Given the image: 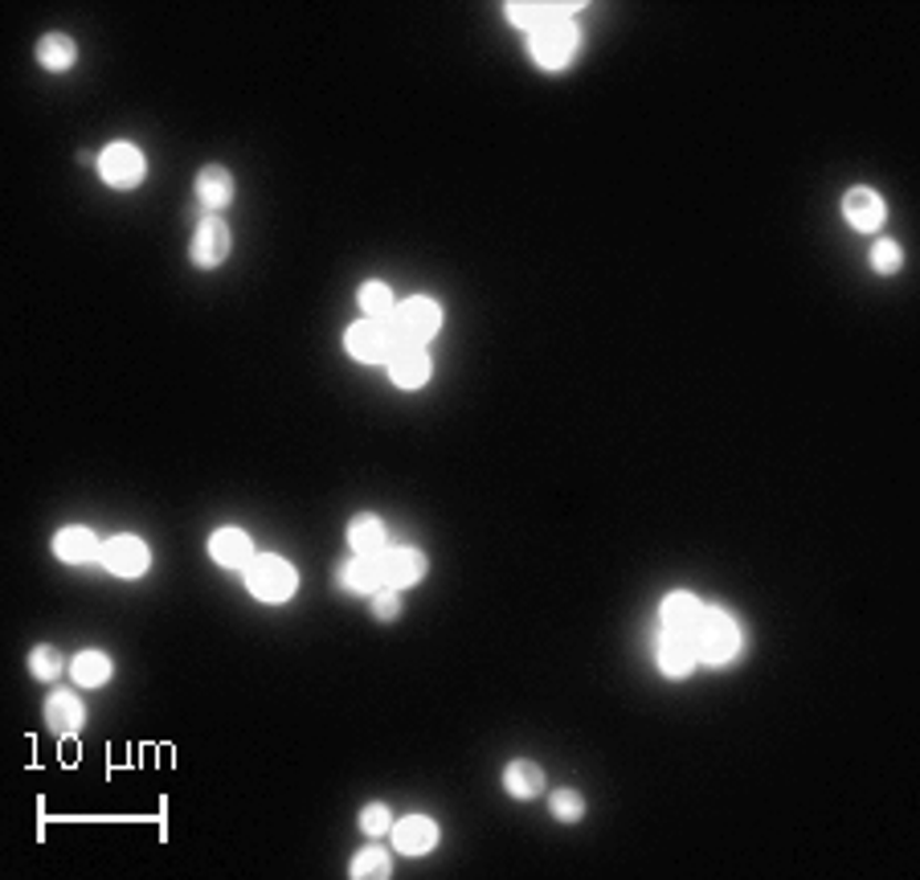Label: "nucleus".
<instances>
[{
    "label": "nucleus",
    "instance_id": "obj_1",
    "mask_svg": "<svg viewBox=\"0 0 920 880\" xmlns=\"http://www.w3.org/2000/svg\"><path fill=\"white\" fill-rule=\"evenodd\" d=\"M691 643H696V655L708 660V664H717V667L732 664L736 651H741V627H736V619H732L729 610L708 607L700 627L691 631Z\"/></svg>",
    "mask_w": 920,
    "mask_h": 880
},
{
    "label": "nucleus",
    "instance_id": "obj_2",
    "mask_svg": "<svg viewBox=\"0 0 920 880\" xmlns=\"http://www.w3.org/2000/svg\"><path fill=\"white\" fill-rule=\"evenodd\" d=\"M245 586H250V594L258 602H291L299 590V573L286 557L266 553L245 566Z\"/></svg>",
    "mask_w": 920,
    "mask_h": 880
},
{
    "label": "nucleus",
    "instance_id": "obj_3",
    "mask_svg": "<svg viewBox=\"0 0 920 880\" xmlns=\"http://www.w3.org/2000/svg\"><path fill=\"white\" fill-rule=\"evenodd\" d=\"M573 54H577V25L565 13L548 17L544 25L532 29V58H536V66L565 70Z\"/></svg>",
    "mask_w": 920,
    "mask_h": 880
},
{
    "label": "nucleus",
    "instance_id": "obj_4",
    "mask_svg": "<svg viewBox=\"0 0 920 880\" xmlns=\"http://www.w3.org/2000/svg\"><path fill=\"white\" fill-rule=\"evenodd\" d=\"M98 176L107 180L111 189H139L144 176H148V161H144V152H139L136 144L115 139V144H107L103 156H98Z\"/></svg>",
    "mask_w": 920,
    "mask_h": 880
},
{
    "label": "nucleus",
    "instance_id": "obj_5",
    "mask_svg": "<svg viewBox=\"0 0 920 880\" xmlns=\"http://www.w3.org/2000/svg\"><path fill=\"white\" fill-rule=\"evenodd\" d=\"M344 344H348V356L365 361V365H380V361H389L401 340H397L389 320H356L344 332Z\"/></svg>",
    "mask_w": 920,
    "mask_h": 880
},
{
    "label": "nucleus",
    "instance_id": "obj_6",
    "mask_svg": "<svg viewBox=\"0 0 920 880\" xmlns=\"http://www.w3.org/2000/svg\"><path fill=\"white\" fill-rule=\"evenodd\" d=\"M389 324H393V332H397L401 344H426V340L442 328V308L426 296H414V299H406L397 312H393Z\"/></svg>",
    "mask_w": 920,
    "mask_h": 880
},
{
    "label": "nucleus",
    "instance_id": "obj_7",
    "mask_svg": "<svg viewBox=\"0 0 920 880\" xmlns=\"http://www.w3.org/2000/svg\"><path fill=\"white\" fill-rule=\"evenodd\" d=\"M230 246H233L230 226H226V221H221L217 214L201 217V221H197V230H192V246H189L192 267H201V271H213V267H221V262L230 258Z\"/></svg>",
    "mask_w": 920,
    "mask_h": 880
},
{
    "label": "nucleus",
    "instance_id": "obj_8",
    "mask_svg": "<svg viewBox=\"0 0 920 880\" xmlns=\"http://www.w3.org/2000/svg\"><path fill=\"white\" fill-rule=\"evenodd\" d=\"M380 582L393 586V590H406V586H418L426 578V553L414 549V545H389L385 553L377 557Z\"/></svg>",
    "mask_w": 920,
    "mask_h": 880
},
{
    "label": "nucleus",
    "instance_id": "obj_9",
    "mask_svg": "<svg viewBox=\"0 0 920 880\" xmlns=\"http://www.w3.org/2000/svg\"><path fill=\"white\" fill-rule=\"evenodd\" d=\"M103 566L115 573V578H144L151 566V553L148 545L139 541V537H111L107 545H103Z\"/></svg>",
    "mask_w": 920,
    "mask_h": 880
},
{
    "label": "nucleus",
    "instance_id": "obj_10",
    "mask_svg": "<svg viewBox=\"0 0 920 880\" xmlns=\"http://www.w3.org/2000/svg\"><path fill=\"white\" fill-rule=\"evenodd\" d=\"M385 365H389L393 385H401V390H421V385L430 381V373H433L430 352L421 349V344H397Z\"/></svg>",
    "mask_w": 920,
    "mask_h": 880
},
{
    "label": "nucleus",
    "instance_id": "obj_11",
    "mask_svg": "<svg viewBox=\"0 0 920 880\" xmlns=\"http://www.w3.org/2000/svg\"><path fill=\"white\" fill-rule=\"evenodd\" d=\"M655 664H659V672L671 680H683L696 672V664H700V655H696V643H691V635H676V631H663L659 635V643H655Z\"/></svg>",
    "mask_w": 920,
    "mask_h": 880
},
{
    "label": "nucleus",
    "instance_id": "obj_12",
    "mask_svg": "<svg viewBox=\"0 0 920 880\" xmlns=\"http://www.w3.org/2000/svg\"><path fill=\"white\" fill-rule=\"evenodd\" d=\"M843 217H847V226H855L859 234H876L888 221V205H884V197L876 189H851L847 197H843Z\"/></svg>",
    "mask_w": 920,
    "mask_h": 880
},
{
    "label": "nucleus",
    "instance_id": "obj_13",
    "mask_svg": "<svg viewBox=\"0 0 920 880\" xmlns=\"http://www.w3.org/2000/svg\"><path fill=\"white\" fill-rule=\"evenodd\" d=\"M45 725H50L58 737H74V733L86 725V704L79 701V692H70V689L50 692V701H45Z\"/></svg>",
    "mask_w": 920,
    "mask_h": 880
},
{
    "label": "nucleus",
    "instance_id": "obj_14",
    "mask_svg": "<svg viewBox=\"0 0 920 880\" xmlns=\"http://www.w3.org/2000/svg\"><path fill=\"white\" fill-rule=\"evenodd\" d=\"M209 553L221 569H245L254 561V541L242 528H217L209 537Z\"/></svg>",
    "mask_w": 920,
    "mask_h": 880
},
{
    "label": "nucleus",
    "instance_id": "obj_15",
    "mask_svg": "<svg viewBox=\"0 0 920 880\" xmlns=\"http://www.w3.org/2000/svg\"><path fill=\"white\" fill-rule=\"evenodd\" d=\"M233 193H238V185H233L230 168H221V164H205L201 173H197V201H201L209 214L230 209Z\"/></svg>",
    "mask_w": 920,
    "mask_h": 880
},
{
    "label": "nucleus",
    "instance_id": "obj_16",
    "mask_svg": "<svg viewBox=\"0 0 920 880\" xmlns=\"http://www.w3.org/2000/svg\"><path fill=\"white\" fill-rule=\"evenodd\" d=\"M704 602L696 594H688V590H676V594L663 598V607H659V614H663V631H676V635H691L696 627H700V619H704Z\"/></svg>",
    "mask_w": 920,
    "mask_h": 880
},
{
    "label": "nucleus",
    "instance_id": "obj_17",
    "mask_svg": "<svg viewBox=\"0 0 920 880\" xmlns=\"http://www.w3.org/2000/svg\"><path fill=\"white\" fill-rule=\"evenodd\" d=\"M54 553H58V561H66V566H91V561L103 557V549H98V537L91 528L70 525L54 537Z\"/></svg>",
    "mask_w": 920,
    "mask_h": 880
},
{
    "label": "nucleus",
    "instance_id": "obj_18",
    "mask_svg": "<svg viewBox=\"0 0 920 880\" xmlns=\"http://www.w3.org/2000/svg\"><path fill=\"white\" fill-rule=\"evenodd\" d=\"M393 843H397V852H406V856L433 852V843H438V824L426 819V815H406L401 824H393Z\"/></svg>",
    "mask_w": 920,
    "mask_h": 880
},
{
    "label": "nucleus",
    "instance_id": "obj_19",
    "mask_svg": "<svg viewBox=\"0 0 920 880\" xmlns=\"http://www.w3.org/2000/svg\"><path fill=\"white\" fill-rule=\"evenodd\" d=\"M336 582L348 590V594H377L380 586V569H377V557H360V553H353V557H344L339 561V569H336Z\"/></svg>",
    "mask_w": 920,
    "mask_h": 880
},
{
    "label": "nucleus",
    "instance_id": "obj_20",
    "mask_svg": "<svg viewBox=\"0 0 920 880\" xmlns=\"http://www.w3.org/2000/svg\"><path fill=\"white\" fill-rule=\"evenodd\" d=\"M348 545H353V553H360V557L385 553V549H389V537H385L380 516H373V513L353 516V525H348Z\"/></svg>",
    "mask_w": 920,
    "mask_h": 880
},
{
    "label": "nucleus",
    "instance_id": "obj_21",
    "mask_svg": "<svg viewBox=\"0 0 920 880\" xmlns=\"http://www.w3.org/2000/svg\"><path fill=\"white\" fill-rule=\"evenodd\" d=\"M503 790H508L512 799H536L544 790V770L536 762H524V758L508 762V770H503Z\"/></svg>",
    "mask_w": 920,
    "mask_h": 880
},
{
    "label": "nucleus",
    "instance_id": "obj_22",
    "mask_svg": "<svg viewBox=\"0 0 920 880\" xmlns=\"http://www.w3.org/2000/svg\"><path fill=\"white\" fill-rule=\"evenodd\" d=\"M38 62L50 70V74H62V70H70L79 62V45H74V38H66V33H45V38L38 41Z\"/></svg>",
    "mask_w": 920,
    "mask_h": 880
},
{
    "label": "nucleus",
    "instance_id": "obj_23",
    "mask_svg": "<svg viewBox=\"0 0 920 880\" xmlns=\"http://www.w3.org/2000/svg\"><path fill=\"white\" fill-rule=\"evenodd\" d=\"M70 676L79 680L82 689H103L111 680V655H103V651H95V648L79 651V655L70 660Z\"/></svg>",
    "mask_w": 920,
    "mask_h": 880
},
{
    "label": "nucleus",
    "instance_id": "obj_24",
    "mask_svg": "<svg viewBox=\"0 0 920 880\" xmlns=\"http://www.w3.org/2000/svg\"><path fill=\"white\" fill-rule=\"evenodd\" d=\"M356 303H360L365 320H393V312H397L393 291L385 283H365L360 291H356Z\"/></svg>",
    "mask_w": 920,
    "mask_h": 880
},
{
    "label": "nucleus",
    "instance_id": "obj_25",
    "mask_svg": "<svg viewBox=\"0 0 920 880\" xmlns=\"http://www.w3.org/2000/svg\"><path fill=\"white\" fill-rule=\"evenodd\" d=\"M356 880H365V877H373V880H385L393 872V860H389V852L385 848H365V852H356L353 856V868H348Z\"/></svg>",
    "mask_w": 920,
    "mask_h": 880
},
{
    "label": "nucleus",
    "instance_id": "obj_26",
    "mask_svg": "<svg viewBox=\"0 0 920 880\" xmlns=\"http://www.w3.org/2000/svg\"><path fill=\"white\" fill-rule=\"evenodd\" d=\"M29 672L50 684V680H58L66 672V660H62V651L58 648H33L29 651Z\"/></svg>",
    "mask_w": 920,
    "mask_h": 880
},
{
    "label": "nucleus",
    "instance_id": "obj_27",
    "mask_svg": "<svg viewBox=\"0 0 920 880\" xmlns=\"http://www.w3.org/2000/svg\"><path fill=\"white\" fill-rule=\"evenodd\" d=\"M900 267H905V250H900V242L880 238V242L871 246V271L876 275H896Z\"/></svg>",
    "mask_w": 920,
    "mask_h": 880
},
{
    "label": "nucleus",
    "instance_id": "obj_28",
    "mask_svg": "<svg viewBox=\"0 0 920 880\" xmlns=\"http://www.w3.org/2000/svg\"><path fill=\"white\" fill-rule=\"evenodd\" d=\"M556 13H565V9H556V4H508V17H512V25H520V29H536Z\"/></svg>",
    "mask_w": 920,
    "mask_h": 880
},
{
    "label": "nucleus",
    "instance_id": "obj_29",
    "mask_svg": "<svg viewBox=\"0 0 920 880\" xmlns=\"http://www.w3.org/2000/svg\"><path fill=\"white\" fill-rule=\"evenodd\" d=\"M548 811H553V819H561V824H577V819L585 815V799L577 795V790H553Z\"/></svg>",
    "mask_w": 920,
    "mask_h": 880
},
{
    "label": "nucleus",
    "instance_id": "obj_30",
    "mask_svg": "<svg viewBox=\"0 0 920 880\" xmlns=\"http://www.w3.org/2000/svg\"><path fill=\"white\" fill-rule=\"evenodd\" d=\"M360 831H365V836H389L393 811L385 807V803H368L365 811H360Z\"/></svg>",
    "mask_w": 920,
    "mask_h": 880
},
{
    "label": "nucleus",
    "instance_id": "obj_31",
    "mask_svg": "<svg viewBox=\"0 0 920 880\" xmlns=\"http://www.w3.org/2000/svg\"><path fill=\"white\" fill-rule=\"evenodd\" d=\"M373 598V614H377L380 623H393L397 614H401V590H393V586H380L377 594H368Z\"/></svg>",
    "mask_w": 920,
    "mask_h": 880
}]
</instances>
